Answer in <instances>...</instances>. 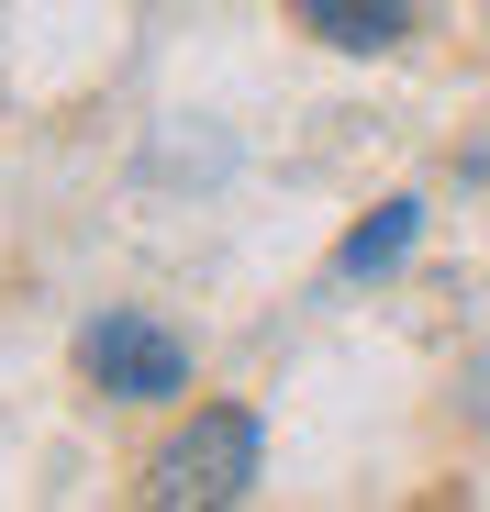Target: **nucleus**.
I'll use <instances>...</instances> for the list:
<instances>
[{"label":"nucleus","instance_id":"nucleus-5","mask_svg":"<svg viewBox=\"0 0 490 512\" xmlns=\"http://www.w3.org/2000/svg\"><path fill=\"white\" fill-rule=\"evenodd\" d=\"M457 390H468V423H479V435H490V346L468 357V379H457Z\"/></svg>","mask_w":490,"mask_h":512},{"label":"nucleus","instance_id":"nucleus-3","mask_svg":"<svg viewBox=\"0 0 490 512\" xmlns=\"http://www.w3.org/2000/svg\"><path fill=\"white\" fill-rule=\"evenodd\" d=\"M301 34L312 45H335V56H390L401 34H413V0H290Z\"/></svg>","mask_w":490,"mask_h":512},{"label":"nucleus","instance_id":"nucleus-4","mask_svg":"<svg viewBox=\"0 0 490 512\" xmlns=\"http://www.w3.org/2000/svg\"><path fill=\"white\" fill-rule=\"evenodd\" d=\"M413 234H424V201H379V212L335 245V279H346V290H357V279H390L401 256H413Z\"/></svg>","mask_w":490,"mask_h":512},{"label":"nucleus","instance_id":"nucleus-1","mask_svg":"<svg viewBox=\"0 0 490 512\" xmlns=\"http://www.w3.org/2000/svg\"><path fill=\"white\" fill-rule=\"evenodd\" d=\"M257 468H268V423L245 412V401H201L179 435L145 457L134 501H145V512H223V501L257 490Z\"/></svg>","mask_w":490,"mask_h":512},{"label":"nucleus","instance_id":"nucleus-2","mask_svg":"<svg viewBox=\"0 0 490 512\" xmlns=\"http://www.w3.org/2000/svg\"><path fill=\"white\" fill-rule=\"evenodd\" d=\"M78 379L112 390V401H179L190 390V346L156 312H101L90 334H78Z\"/></svg>","mask_w":490,"mask_h":512}]
</instances>
